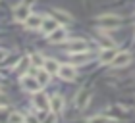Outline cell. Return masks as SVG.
Masks as SVG:
<instances>
[{"instance_id":"1","label":"cell","mask_w":135,"mask_h":123,"mask_svg":"<svg viewBox=\"0 0 135 123\" xmlns=\"http://www.w3.org/2000/svg\"><path fill=\"white\" fill-rule=\"evenodd\" d=\"M21 87L25 89L27 92H39L41 89V83L37 77H31V75H23L21 77Z\"/></svg>"},{"instance_id":"2","label":"cell","mask_w":135,"mask_h":123,"mask_svg":"<svg viewBox=\"0 0 135 123\" xmlns=\"http://www.w3.org/2000/svg\"><path fill=\"white\" fill-rule=\"evenodd\" d=\"M66 50L70 52V54H77V52H87L89 50V46H87V42L85 40H71V42H68L66 44Z\"/></svg>"},{"instance_id":"3","label":"cell","mask_w":135,"mask_h":123,"mask_svg":"<svg viewBox=\"0 0 135 123\" xmlns=\"http://www.w3.org/2000/svg\"><path fill=\"white\" fill-rule=\"evenodd\" d=\"M97 23H99L100 27L106 29V27H118L120 23H122V19H120L118 16H100Z\"/></svg>"},{"instance_id":"4","label":"cell","mask_w":135,"mask_h":123,"mask_svg":"<svg viewBox=\"0 0 135 123\" xmlns=\"http://www.w3.org/2000/svg\"><path fill=\"white\" fill-rule=\"evenodd\" d=\"M66 37H68V31L64 27H58V29H54L52 33H48V40H50L52 44H58V42H66Z\"/></svg>"},{"instance_id":"5","label":"cell","mask_w":135,"mask_h":123,"mask_svg":"<svg viewBox=\"0 0 135 123\" xmlns=\"http://www.w3.org/2000/svg\"><path fill=\"white\" fill-rule=\"evenodd\" d=\"M58 75L64 79V81H73L75 79V67L73 65H60V69H58Z\"/></svg>"},{"instance_id":"6","label":"cell","mask_w":135,"mask_h":123,"mask_svg":"<svg viewBox=\"0 0 135 123\" xmlns=\"http://www.w3.org/2000/svg\"><path fill=\"white\" fill-rule=\"evenodd\" d=\"M35 106L42 112H46L50 108V98H46V94H42V92H35Z\"/></svg>"},{"instance_id":"7","label":"cell","mask_w":135,"mask_h":123,"mask_svg":"<svg viewBox=\"0 0 135 123\" xmlns=\"http://www.w3.org/2000/svg\"><path fill=\"white\" fill-rule=\"evenodd\" d=\"M29 16H31V12H29V6H27V4H20V6L14 10V17H16L17 21H23V23H25V19H27Z\"/></svg>"},{"instance_id":"8","label":"cell","mask_w":135,"mask_h":123,"mask_svg":"<svg viewBox=\"0 0 135 123\" xmlns=\"http://www.w3.org/2000/svg\"><path fill=\"white\" fill-rule=\"evenodd\" d=\"M42 21H45V17H42V16H37V14L33 16V14H31V16L25 19V27L31 29V31H33V29H41V27H42Z\"/></svg>"},{"instance_id":"9","label":"cell","mask_w":135,"mask_h":123,"mask_svg":"<svg viewBox=\"0 0 135 123\" xmlns=\"http://www.w3.org/2000/svg\"><path fill=\"white\" fill-rule=\"evenodd\" d=\"M129 62H131V54H129V52H120V54H116V58L112 60V67L127 65Z\"/></svg>"},{"instance_id":"10","label":"cell","mask_w":135,"mask_h":123,"mask_svg":"<svg viewBox=\"0 0 135 123\" xmlns=\"http://www.w3.org/2000/svg\"><path fill=\"white\" fill-rule=\"evenodd\" d=\"M89 100H91V92L89 90H81L77 94V98H75V104H77L79 110H85V108L89 106Z\"/></svg>"},{"instance_id":"11","label":"cell","mask_w":135,"mask_h":123,"mask_svg":"<svg viewBox=\"0 0 135 123\" xmlns=\"http://www.w3.org/2000/svg\"><path fill=\"white\" fill-rule=\"evenodd\" d=\"M50 110H52L54 114H60L64 110V98L60 96V94H54L50 98Z\"/></svg>"},{"instance_id":"12","label":"cell","mask_w":135,"mask_h":123,"mask_svg":"<svg viewBox=\"0 0 135 123\" xmlns=\"http://www.w3.org/2000/svg\"><path fill=\"white\" fill-rule=\"evenodd\" d=\"M45 33H52L54 29H58V21L52 19V17H45V21H42V27H41Z\"/></svg>"},{"instance_id":"13","label":"cell","mask_w":135,"mask_h":123,"mask_svg":"<svg viewBox=\"0 0 135 123\" xmlns=\"http://www.w3.org/2000/svg\"><path fill=\"white\" fill-rule=\"evenodd\" d=\"M116 58V52L114 48H104L102 54H100V62L102 64H112V60Z\"/></svg>"},{"instance_id":"14","label":"cell","mask_w":135,"mask_h":123,"mask_svg":"<svg viewBox=\"0 0 135 123\" xmlns=\"http://www.w3.org/2000/svg\"><path fill=\"white\" fill-rule=\"evenodd\" d=\"M42 69H46L48 73H58L60 64H58L56 60H45V65H42Z\"/></svg>"},{"instance_id":"15","label":"cell","mask_w":135,"mask_h":123,"mask_svg":"<svg viewBox=\"0 0 135 123\" xmlns=\"http://www.w3.org/2000/svg\"><path fill=\"white\" fill-rule=\"evenodd\" d=\"M37 79H39V83H41V87H45V85L48 83V77H50V73H48L46 69H39V73L35 75Z\"/></svg>"},{"instance_id":"16","label":"cell","mask_w":135,"mask_h":123,"mask_svg":"<svg viewBox=\"0 0 135 123\" xmlns=\"http://www.w3.org/2000/svg\"><path fill=\"white\" fill-rule=\"evenodd\" d=\"M97 40H99V44H100L102 48H114V46H116V42H114L112 39H108V37H102V35H100Z\"/></svg>"},{"instance_id":"17","label":"cell","mask_w":135,"mask_h":123,"mask_svg":"<svg viewBox=\"0 0 135 123\" xmlns=\"http://www.w3.org/2000/svg\"><path fill=\"white\" fill-rule=\"evenodd\" d=\"M8 123H25V117H23L20 112H14V114H10Z\"/></svg>"},{"instance_id":"18","label":"cell","mask_w":135,"mask_h":123,"mask_svg":"<svg viewBox=\"0 0 135 123\" xmlns=\"http://www.w3.org/2000/svg\"><path fill=\"white\" fill-rule=\"evenodd\" d=\"M87 123H114V119L106 117V115H95V117H91Z\"/></svg>"},{"instance_id":"19","label":"cell","mask_w":135,"mask_h":123,"mask_svg":"<svg viewBox=\"0 0 135 123\" xmlns=\"http://www.w3.org/2000/svg\"><path fill=\"white\" fill-rule=\"evenodd\" d=\"M31 64L41 67V65H45V60H42V58L39 56V54H33V56H31Z\"/></svg>"},{"instance_id":"20","label":"cell","mask_w":135,"mask_h":123,"mask_svg":"<svg viewBox=\"0 0 135 123\" xmlns=\"http://www.w3.org/2000/svg\"><path fill=\"white\" fill-rule=\"evenodd\" d=\"M56 16H60V19H66V21H71V17L70 14H64L62 10H56Z\"/></svg>"},{"instance_id":"21","label":"cell","mask_w":135,"mask_h":123,"mask_svg":"<svg viewBox=\"0 0 135 123\" xmlns=\"http://www.w3.org/2000/svg\"><path fill=\"white\" fill-rule=\"evenodd\" d=\"M45 123H56V115H45Z\"/></svg>"},{"instance_id":"22","label":"cell","mask_w":135,"mask_h":123,"mask_svg":"<svg viewBox=\"0 0 135 123\" xmlns=\"http://www.w3.org/2000/svg\"><path fill=\"white\" fill-rule=\"evenodd\" d=\"M25 123H39V119H37L35 115H27V117H25Z\"/></svg>"},{"instance_id":"23","label":"cell","mask_w":135,"mask_h":123,"mask_svg":"<svg viewBox=\"0 0 135 123\" xmlns=\"http://www.w3.org/2000/svg\"><path fill=\"white\" fill-rule=\"evenodd\" d=\"M6 56H8V52H6V50H2V48H0V62H4V60H6Z\"/></svg>"},{"instance_id":"24","label":"cell","mask_w":135,"mask_h":123,"mask_svg":"<svg viewBox=\"0 0 135 123\" xmlns=\"http://www.w3.org/2000/svg\"><path fill=\"white\" fill-rule=\"evenodd\" d=\"M4 104H6V96L2 94V92H0V108H2V106H4Z\"/></svg>"}]
</instances>
